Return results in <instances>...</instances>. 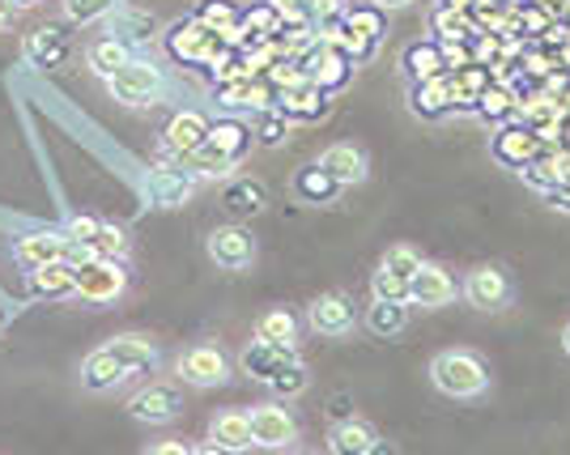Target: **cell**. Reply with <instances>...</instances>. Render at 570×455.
<instances>
[{"instance_id":"obj_1","label":"cell","mask_w":570,"mask_h":455,"mask_svg":"<svg viewBox=\"0 0 570 455\" xmlns=\"http://www.w3.org/2000/svg\"><path fill=\"white\" fill-rule=\"evenodd\" d=\"M430 379H434V387L443 396H452V400H476V396L490 392V370L469 349H443V354H434Z\"/></svg>"},{"instance_id":"obj_2","label":"cell","mask_w":570,"mask_h":455,"mask_svg":"<svg viewBox=\"0 0 570 455\" xmlns=\"http://www.w3.org/2000/svg\"><path fill=\"white\" fill-rule=\"evenodd\" d=\"M175 375H179V384L196 387V392H209V387H222L235 375V362H230V354L222 345L200 340V345H188L175 358Z\"/></svg>"},{"instance_id":"obj_3","label":"cell","mask_w":570,"mask_h":455,"mask_svg":"<svg viewBox=\"0 0 570 455\" xmlns=\"http://www.w3.org/2000/svg\"><path fill=\"white\" fill-rule=\"evenodd\" d=\"M107 95L124 102V107H149L167 95V81H163V69L149 65V60H128L119 72L107 77Z\"/></svg>"},{"instance_id":"obj_4","label":"cell","mask_w":570,"mask_h":455,"mask_svg":"<svg viewBox=\"0 0 570 455\" xmlns=\"http://www.w3.org/2000/svg\"><path fill=\"white\" fill-rule=\"evenodd\" d=\"M128 289V273L119 260H90L77 264V298L90 303V307H107V303H119Z\"/></svg>"},{"instance_id":"obj_5","label":"cell","mask_w":570,"mask_h":455,"mask_svg":"<svg viewBox=\"0 0 570 455\" xmlns=\"http://www.w3.org/2000/svg\"><path fill=\"white\" fill-rule=\"evenodd\" d=\"M252 417V447H264V452H285L298 443V422L294 413L282 405V400H264V405L247 408Z\"/></svg>"},{"instance_id":"obj_6","label":"cell","mask_w":570,"mask_h":455,"mask_svg":"<svg viewBox=\"0 0 570 455\" xmlns=\"http://www.w3.org/2000/svg\"><path fill=\"white\" fill-rule=\"evenodd\" d=\"M124 408L141 426H170L184 413V392L175 384H145L124 400Z\"/></svg>"},{"instance_id":"obj_7","label":"cell","mask_w":570,"mask_h":455,"mask_svg":"<svg viewBox=\"0 0 570 455\" xmlns=\"http://www.w3.org/2000/svg\"><path fill=\"white\" fill-rule=\"evenodd\" d=\"M205 251H209V260H214L222 273H243V268H252V264H256V235H252L247 226L230 221V226L209 230Z\"/></svg>"},{"instance_id":"obj_8","label":"cell","mask_w":570,"mask_h":455,"mask_svg":"<svg viewBox=\"0 0 570 455\" xmlns=\"http://www.w3.org/2000/svg\"><path fill=\"white\" fill-rule=\"evenodd\" d=\"M357 324V303L350 294H341V289H328V294H320L315 303L307 307V328L315 336H350Z\"/></svg>"},{"instance_id":"obj_9","label":"cell","mask_w":570,"mask_h":455,"mask_svg":"<svg viewBox=\"0 0 570 455\" xmlns=\"http://www.w3.org/2000/svg\"><path fill=\"white\" fill-rule=\"evenodd\" d=\"M196 175L188 167H154L145 175V200L154 209H184L196 196Z\"/></svg>"},{"instance_id":"obj_10","label":"cell","mask_w":570,"mask_h":455,"mask_svg":"<svg viewBox=\"0 0 570 455\" xmlns=\"http://www.w3.org/2000/svg\"><path fill=\"white\" fill-rule=\"evenodd\" d=\"M460 294H464V303L476 307V311H502L511 303V277L502 273L499 264H481V268H473L464 277Z\"/></svg>"},{"instance_id":"obj_11","label":"cell","mask_w":570,"mask_h":455,"mask_svg":"<svg viewBox=\"0 0 570 455\" xmlns=\"http://www.w3.org/2000/svg\"><path fill=\"white\" fill-rule=\"evenodd\" d=\"M298 358L289 345H273V340H247L243 349H238V370L252 379V384H261V387H268L273 379H277V370H285L289 362Z\"/></svg>"},{"instance_id":"obj_12","label":"cell","mask_w":570,"mask_h":455,"mask_svg":"<svg viewBox=\"0 0 570 455\" xmlns=\"http://www.w3.org/2000/svg\"><path fill=\"white\" fill-rule=\"evenodd\" d=\"M455 298V277L434 260H422V268L409 277V307H448Z\"/></svg>"},{"instance_id":"obj_13","label":"cell","mask_w":570,"mask_h":455,"mask_svg":"<svg viewBox=\"0 0 570 455\" xmlns=\"http://www.w3.org/2000/svg\"><path fill=\"white\" fill-rule=\"evenodd\" d=\"M69 251L72 239L60 235V230H30V235L13 243V260L22 264L26 273H35V268H43L51 260H69Z\"/></svg>"},{"instance_id":"obj_14","label":"cell","mask_w":570,"mask_h":455,"mask_svg":"<svg viewBox=\"0 0 570 455\" xmlns=\"http://www.w3.org/2000/svg\"><path fill=\"white\" fill-rule=\"evenodd\" d=\"M107 349L124 362V370L137 379V375H154L163 366V354H158V340L145 333H119L107 340Z\"/></svg>"},{"instance_id":"obj_15","label":"cell","mask_w":570,"mask_h":455,"mask_svg":"<svg viewBox=\"0 0 570 455\" xmlns=\"http://www.w3.org/2000/svg\"><path fill=\"white\" fill-rule=\"evenodd\" d=\"M69 56H72V43L60 26H39V30L26 34V60H30L35 69H43V72L65 69Z\"/></svg>"},{"instance_id":"obj_16","label":"cell","mask_w":570,"mask_h":455,"mask_svg":"<svg viewBox=\"0 0 570 455\" xmlns=\"http://www.w3.org/2000/svg\"><path fill=\"white\" fill-rule=\"evenodd\" d=\"M128 379H132V375L124 370V362H119L107 345L90 349L86 362H81V387H86V392H95V396H107V392L124 387Z\"/></svg>"},{"instance_id":"obj_17","label":"cell","mask_w":570,"mask_h":455,"mask_svg":"<svg viewBox=\"0 0 570 455\" xmlns=\"http://www.w3.org/2000/svg\"><path fill=\"white\" fill-rule=\"evenodd\" d=\"M320 167L333 175L341 188H354L366 179V170H371V158H366V149L354 141H336L328 145L324 154H320Z\"/></svg>"},{"instance_id":"obj_18","label":"cell","mask_w":570,"mask_h":455,"mask_svg":"<svg viewBox=\"0 0 570 455\" xmlns=\"http://www.w3.org/2000/svg\"><path fill=\"white\" fill-rule=\"evenodd\" d=\"M350 69H354V60L345 56L341 48L333 43H320V48H311L307 56V81H315L320 90H341L345 81H350Z\"/></svg>"},{"instance_id":"obj_19","label":"cell","mask_w":570,"mask_h":455,"mask_svg":"<svg viewBox=\"0 0 570 455\" xmlns=\"http://www.w3.org/2000/svg\"><path fill=\"white\" fill-rule=\"evenodd\" d=\"M209 128H214V123L205 120L200 111H179V116L167 123L163 145H167V154H175V158H191L200 145L209 141Z\"/></svg>"},{"instance_id":"obj_20","label":"cell","mask_w":570,"mask_h":455,"mask_svg":"<svg viewBox=\"0 0 570 455\" xmlns=\"http://www.w3.org/2000/svg\"><path fill=\"white\" fill-rule=\"evenodd\" d=\"M30 289H35V298H48V303L77 298V264L51 260V264H43V268H35V273H30Z\"/></svg>"},{"instance_id":"obj_21","label":"cell","mask_w":570,"mask_h":455,"mask_svg":"<svg viewBox=\"0 0 570 455\" xmlns=\"http://www.w3.org/2000/svg\"><path fill=\"white\" fill-rule=\"evenodd\" d=\"M214 39L217 34H209L200 22H184L167 34V48H170V56L184 60V65H205V60L214 56Z\"/></svg>"},{"instance_id":"obj_22","label":"cell","mask_w":570,"mask_h":455,"mask_svg":"<svg viewBox=\"0 0 570 455\" xmlns=\"http://www.w3.org/2000/svg\"><path fill=\"white\" fill-rule=\"evenodd\" d=\"M209 438H214L217 447H226V452H247L252 447V417H247V408H222L214 413V422H209Z\"/></svg>"},{"instance_id":"obj_23","label":"cell","mask_w":570,"mask_h":455,"mask_svg":"<svg viewBox=\"0 0 570 455\" xmlns=\"http://www.w3.org/2000/svg\"><path fill=\"white\" fill-rule=\"evenodd\" d=\"M455 107V90H452V77H430L422 86H413V116L422 120H443L448 111Z\"/></svg>"},{"instance_id":"obj_24","label":"cell","mask_w":570,"mask_h":455,"mask_svg":"<svg viewBox=\"0 0 570 455\" xmlns=\"http://www.w3.org/2000/svg\"><path fill=\"white\" fill-rule=\"evenodd\" d=\"M375 426L362 422V417H341L333 431H328V452L333 455H371L375 447Z\"/></svg>"},{"instance_id":"obj_25","label":"cell","mask_w":570,"mask_h":455,"mask_svg":"<svg viewBox=\"0 0 570 455\" xmlns=\"http://www.w3.org/2000/svg\"><path fill=\"white\" fill-rule=\"evenodd\" d=\"M222 205H226V214L230 217H256V214H264L268 192H264L261 179H252V175H235V179L226 184V192H222Z\"/></svg>"},{"instance_id":"obj_26","label":"cell","mask_w":570,"mask_h":455,"mask_svg":"<svg viewBox=\"0 0 570 455\" xmlns=\"http://www.w3.org/2000/svg\"><path fill=\"white\" fill-rule=\"evenodd\" d=\"M366 333L387 340V336H401L409 328V303H387V298H371V307L362 315Z\"/></svg>"},{"instance_id":"obj_27","label":"cell","mask_w":570,"mask_h":455,"mask_svg":"<svg viewBox=\"0 0 570 455\" xmlns=\"http://www.w3.org/2000/svg\"><path fill=\"white\" fill-rule=\"evenodd\" d=\"M277 111H282L285 120H320L324 116V90L315 81H298V86H289L282 95Z\"/></svg>"},{"instance_id":"obj_28","label":"cell","mask_w":570,"mask_h":455,"mask_svg":"<svg viewBox=\"0 0 570 455\" xmlns=\"http://www.w3.org/2000/svg\"><path fill=\"white\" fill-rule=\"evenodd\" d=\"M205 145H214L230 167H238V162L247 158V149H252V128L238 120H217L214 128H209V141Z\"/></svg>"},{"instance_id":"obj_29","label":"cell","mask_w":570,"mask_h":455,"mask_svg":"<svg viewBox=\"0 0 570 455\" xmlns=\"http://www.w3.org/2000/svg\"><path fill=\"white\" fill-rule=\"evenodd\" d=\"M404 72H409L413 86H422L430 77H443V72H448L443 48H439V43H409V48H404Z\"/></svg>"},{"instance_id":"obj_30","label":"cell","mask_w":570,"mask_h":455,"mask_svg":"<svg viewBox=\"0 0 570 455\" xmlns=\"http://www.w3.org/2000/svg\"><path fill=\"white\" fill-rule=\"evenodd\" d=\"M494 158L507 162V167H523L537 158V137L528 128H502L494 137Z\"/></svg>"},{"instance_id":"obj_31","label":"cell","mask_w":570,"mask_h":455,"mask_svg":"<svg viewBox=\"0 0 570 455\" xmlns=\"http://www.w3.org/2000/svg\"><path fill=\"white\" fill-rule=\"evenodd\" d=\"M294 192L303 196L307 205H328V200H336L341 184H336L333 175L315 162V167H303L298 175H294Z\"/></svg>"},{"instance_id":"obj_32","label":"cell","mask_w":570,"mask_h":455,"mask_svg":"<svg viewBox=\"0 0 570 455\" xmlns=\"http://www.w3.org/2000/svg\"><path fill=\"white\" fill-rule=\"evenodd\" d=\"M128 60H132V51H128V43H124V39H95V43H90V51H86V65H90L102 81H107L111 72L124 69Z\"/></svg>"},{"instance_id":"obj_33","label":"cell","mask_w":570,"mask_h":455,"mask_svg":"<svg viewBox=\"0 0 570 455\" xmlns=\"http://www.w3.org/2000/svg\"><path fill=\"white\" fill-rule=\"evenodd\" d=\"M86 247H90V256H98V260L124 264V256H128V247H132V243H128V235H124L119 226H111V221H102V217H98L95 235H90Z\"/></svg>"},{"instance_id":"obj_34","label":"cell","mask_w":570,"mask_h":455,"mask_svg":"<svg viewBox=\"0 0 570 455\" xmlns=\"http://www.w3.org/2000/svg\"><path fill=\"white\" fill-rule=\"evenodd\" d=\"M256 336L294 349V340H298V319L285 311V307H273V311H264L261 319H256Z\"/></svg>"},{"instance_id":"obj_35","label":"cell","mask_w":570,"mask_h":455,"mask_svg":"<svg viewBox=\"0 0 570 455\" xmlns=\"http://www.w3.org/2000/svg\"><path fill=\"white\" fill-rule=\"evenodd\" d=\"M311 387V370H307V362L303 358H294L285 370H277V379L268 384V392L277 396V400H294V396H303Z\"/></svg>"},{"instance_id":"obj_36","label":"cell","mask_w":570,"mask_h":455,"mask_svg":"<svg viewBox=\"0 0 570 455\" xmlns=\"http://www.w3.org/2000/svg\"><path fill=\"white\" fill-rule=\"evenodd\" d=\"M434 30L443 34V43H469L476 34V26L469 22L464 9H439V13H434Z\"/></svg>"},{"instance_id":"obj_37","label":"cell","mask_w":570,"mask_h":455,"mask_svg":"<svg viewBox=\"0 0 570 455\" xmlns=\"http://www.w3.org/2000/svg\"><path fill=\"white\" fill-rule=\"evenodd\" d=\"M345 30H350V34H362L366 43H375L383 34V13L375 4H371V9H350V13H345Z\"/></svg>"},{"instance_id":"obj_38","label":"cell","mask_w":570,"mask_h":455,"mask_svg":"<svg viewBox=\"0 0 570 455\" xmlns=\"http://www.w3.org/2000/svg\"><path fill=\"white\" fill-rule=\"evenodd\" d=\"M116 9V0H65V18L72 26H90L98 18H107Z\"/></svg>"},{"instance_id":"obj_39","label":"cell","mask_w":570,"mask_h":455,"mask_svg":"<svg viewBox=\"0 0 570 455\" xmlns=\"http://www.w3.org/2000/svg\"><path fill=\"white\" fill-rule=\"evenodd\" d=\"M380 264L387 268V273H396V277H404V281H409V277L422 268V256H417L409 243H396V247H387V251H383Z\"/></svg>"},{"instance_id":"obj_40","label":"cell","mask_w":570,"mask_h":455,"mask_svg":"<svg viewBox=\"0 0 570 455\" xmlns=\"http://www.w3.org/2000/svg\"><path fill=\"white\" fill-rule=\"evenodd\" d=\"M371 294H375V298H387V303H409V281L396 277V273H387L380 264V268L371 273Z\"/></svg>"},{"instance_id":"obj_41","label":"cell","mask_w":570,"mask_h":455,"mask_svg":"<svg viewBox=\"0 0 570 455\" xmlns=\"http://www.w3.org/2000/svg\"><path fill=\"white\" fill-rule=\"evenodd\" d=\"M476 111H481L485 120H502V116L515 111V98H511V90H502V86H485L481 98H476Z\"/></svg>"},{"instance_id":"obj_42","label":"cell","mask_w":570,"mask_h":455,"mask_svg":"<svg viewBox=\"0 0 570 455\" xmlns=\"http://www.w3.org/2000/svg\"><path fill=\"white\" fill-rule=\"evenodd\" d=\"M520 175L532 184V188H541V192H558V188H562V170H558V162H523Z\"/></svg>"},{"instance_id":"obj_43","label":"cell","mask_w":570,"mask_h":455,"mask_svg":"<svg viewBox=\"0 0 570 455\" xmlns=\"http://www.w3.org/2000/svg\"><path fill=\"white\" fill-rule=\"evenodd\" d=\"M285 123H289V120H285L282 111H273V116H264V120H261V132H256V137H261L264 145H277L285 137Z\"/></svg>"},{"instance_id":"obj_44","label":"cell","mask_w":570,"mask_h":455,"mask_svg":"<svg viewBox=\"0 0 570 455\" xmlns=\"http://www.w3.org/2000/svg\"><path fill=\"white\" fill-rule=\"evenodd\" d=\"M268 4H273V9H277V18H289V22H303V18H307V4H303V0H268Z\"/></svg>"},{"instance_id":"obj_45","label":"cell","mask_w":570,"mask_h":455,"mask_svg":"<svg viewBox=\"0 0 570 455\" xmlns=\"http://www.w3.org/2000/svg\"><path fill=\"white\" fill-rule=\"evenodd\" d=\"M145 455H191V447L184 438H163V443H154Z\"/></svg>"},{"instance_id":"obj_46","label":"cell","mask_w":570,"mask_h":455,"mask_svg":"<svg viewBox=\"0 0 570 455\" xmlns=\"http://www.w3.org/2000/svg\"><path fill=\"white\" fill-rule=\"evenodd\" d=\"M191 455H235V452H226V447H217L214 438H209V443H200V447H191Z\"/></svg>"},{"instance_id":"obj_47","label":"cell","mask_w":570,"mask_h":455,"mask_svg":"<svg viewBox=\"0 0 570 455\" xmlns=\"http://www.w3.org/2000/svg\"><path fill=\"white\" fill-rule=\"evenodd\" d=\"M13 13H18V4L13 0H0V30L13 22Z\"/></svg>"},{"instance_id":"obj_48","label":"cell","mask_w":570,"mask_h":455,"mask_svg":"<svg viewBox=\"0 0 570 455\" xmlns=\"http://www.w3.org/2000/svg\"><path fill=\"white\" fill-rule=\"evenodd\" d=\"M371 455H401V447H396V443H387V438H375Z\"/></svg>"},{"instance_id":"obj_49","label":"cell","mask_w":570,"mask_h":455,"mask_svg":"<svg viewBox=\"0 0 570 455\" xmlns=\"http://www.w3.org/2000/svg\"><path fill=\"white\" fill-rule=\"evenodd\" d=\"M311 9L315 13H333V9H341V0H311Z\"/></svg>"},{"instance_id":"obj_50","label":"cell","mask_w":570,"mask_h":455,"mask_svg":"<svg viewBox=\"0 0 570 455\" xmlns=\"http://www.w3.org/2000/svg\"><path fill=\"white\" fill-rule=\"evenodd\" d=\"M375 9H401V4H409V0H371Z\"/></svg>"},{"instance_id":"obj_51","label":"cell","mask_w":570,"mask_h":455,"mask_svg":"<svg viewBox=\"0 0 570 455\" xmlns=\"http://www.w3.org/2000/svg\"><path fill=\"white\" fill-rule=\"evenodd\" d=\"M473 0H443V9H469Z\"/></svg>"},{"instance_id":"obj_52","label":"cell","mask_w":570,"mask_h":455,"mask_svg":"<svg viewBox=\"0 0 570 455\" xmlns=\"http://www.w3.org/2000/svg\"><path fill=\"white\" fill-rule=\"evenodd\" d=\"M282 455H315V452H303V447H285Z\"/></svg>"},{"instance_id":"obj_53","label":"cell","mask_w":570,"mask_h":455,"mask_svg":"<svg viewBox=\"0 0 570 455\" xmlns=\"http://www.w3.org/2000/svg\"><path fill=\"white\" fill-rule=\"evenodd\" d=\"M562 349L570 354V324H567V333H562Z\"/></svg>"},{"instance_id":"obj_54","label":"cell","mask_w":570,"mask_h":455,"mask_svg":"<svg viewBox=\"0 0 570 455\" xmlns=\"http://www.w3.org/2000/svg\"><path fill=\"white\" fill-rule=\"evenodd\" d=\"M13 4H18V9H26V4H39V0H13Z\"/></svg>"}]
</instances>
